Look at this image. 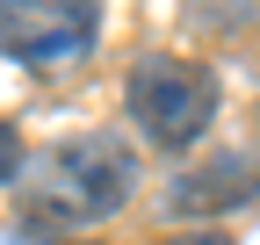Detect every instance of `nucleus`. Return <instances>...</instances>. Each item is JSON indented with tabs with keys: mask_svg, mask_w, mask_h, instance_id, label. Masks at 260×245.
Returning a JSON list of instances; mask_svg holds the SVG:
<instances>
[{
	"mask_svg": "<svg viewBox=\"0 0 260 245\" xmlns=\"http://www.w3.org/2000/svg\"><path fill=\"white\" fill-rule=\"evenodd\" d=\"M138 188V159L130 144L109 130H80V137H58L44 151H29L22 166V217L58 224V231H87L116 217Z\"/></svg>",
	"mask_w": 260,
	"mask_h": 245,
	"instance_id": "f257e3e1",
	"label": "nucleus"
},
{
	"mask_svg": "<svg viewBox=\"0 0 260 245\" xmlns=\"http://www.w3.org/2000/svg\"><path fill=\"white\" fill-rule=\"evenodd\" d=\"M123 108L152 144L188 151L217 123V72L195 65V58H174V51H145L123 72Z\"/></svg>",
	"mask_w": 260,
	"mask_h": 245,
	"instance_id": "f03ea898",
	"label": "nucleus"
},
{
	"mask_svg": "<svg viewBox=\"0 0 260 245\" xmlns=\"http://www.w3.org/2000/svg\"><path fill=\"white\" fill-rule=\"evenodd\" d=\"M102 36V0H0V58L29 72L80 65Z\"/></svg>",
	"mask_w": 260,
	"mask_h": 245,
	"instance_id": "7ed1b4c3",
	"label": "nucleus"
},
{
	"mask_svg": "<svg viewBox=\"0 0 260 245\" xmlns=\"http://www.w3.org/2000/svg\"><path fill=\"white\" fill-rule=\"evenodd\" d=\"M22 166H29L22 130H15V123H0V188H8V180H22Z\"/></svg>",
	"mask_w": 260,
	"mask_h": 245,
	"instance_id": "20e7f679",
	"label": "nucleus"
},
{
	"mask_svg": "<svg viewBox=\"0 0 260 245\" xmlns=\"http://www.w3.org/2000/svg\"><path fill=\"white\" fill-rule=\"evenodd\" d=\"M167 245H232L224 231H188V238H167Z\"/></svg>",
	"mask_w": 260,
	"mask_h": 245,
	"instance_id": "39448f33",
	"label": "nucleus"
}]
</instances>
